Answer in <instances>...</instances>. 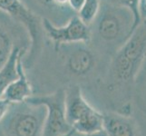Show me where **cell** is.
<instances>
[{
  "mask_svg": "<svg viewBox=\"0 0 146 136\" xmlns=\"http://www.w3.org/2000/svg\"><path fill=\"white\" fill-rule=\"evenodd\" d=\"M101 53L90 43H70L53 45L46 41L41 56L36 64L54 70V75L69 85L94 78L98 74ZM80 86V85H79Z\"/></svg>",
  "mask_w": 146,
  "mask_h": 136,
  "instance_id": "6da1fadb",
  "label": "cell"
},
{
  "mask_svg": "<svg viewBox=\"0 0 146 136\" xmlns=\"http://www.w3.org/2000/svg\"><path fill=\"white\" fill-rule=\"evenodd\" d=\"M137 27L134 15L129 8L101 0L98 15L89 26V43L102 54L113 56Z\"/></svg>",
  "mask_w": 146,
  "mask_h": 136,
  "instance_id": "7a4b0ae2",
  "label": "cell"
},
{
  "mask_svg": "<svg viewBox=\"0 0 146 136\" xmlns=\"http://www.w3.org/2000/svg\"><path fill=\"white\" fill-rule=\"evenodd\" d=\"M146 57V21H142L108 65V87L133 82Z\"/></svg>",
  "mask_w": 146,
  "mask_h": 136,
  "instance_id": "3957f363",
  "label": "cell"
},
{
  "mask_svg": "<svg viewBox=\"0 0 146 136\" xmlns=\"http://www.w3.org/2000/svg\"><path fill=\"white\" fill-rule=\"evenodd\" d=\"M0 11L7 14L21 25L28 34L30 45L23 56V64L27 72L34 67L46 46L43 19L32 12L21 0H0Z\"/></svg>",
  "mask_w": 146,
  "mask_h": 136,
  "instance_id": "277c9868",
  "label": "cell"
},
{
  "mask_svg": "<svg viewBox=\"0 0 146 136\" xmlns=\"http://www.w3.org/2000/svg\"><path fill=\"white\" fill-rule=\"evenodd\" d=\"M46 117L43 104L27 101L12 103L6 116L0 122L4 136H42Z\"/></svg>",
  "mask_w": 146,
  "mask_h": 136,
  "instance_id": "5b68a950",
  "label": "cell"
},
{
  "mask_svg": "<svg viewBox=\"0 0 146 136\" xmlns=\"http://www.w3.org/2000/svg\"><path fill=\"white\" fill-rule=\"evenodd\" d=\"M65 90L64 108L67 123L79 133H94L104 129L102 113L84 96L79 85H69Z\"/></svg>",
  "mask_w": 146,
  "mask_h": 136,
  "instance_id": "8992f818",
  "label": "cell"
},
{
  "mask_svg": "<svg viewBox=\"0 0 146 136\" xmlns=\"http://www.w3.org/2000/svg\"><path fill=\"white\" fill-rule=\"evenodd\" d=\"M64 98L65 90L60 88L49 94H33L26 100L32 103L43 104L46 108L42 136H63L73 131L65 118Z\"/></svg>",
  "mask_w": 146,
  "mask_h": 136,
  "instance_id": "52a82bcc",
  "label": "cell"
},
{
  "mask_svg": "<svg viewBox=\"0 0 146 136\" xmlns=\"http://www.w3.org/2000/svg\"><path fill=\"white\" fill-rule=\"evenodd\" d=\"M30 38L21 25L0 11V70L7 64L15 47L27 48L28 51Z\"/></svg>",
  "mask_w": 146,
  "mask_h": 136,
  "instance_id": "ba28073f",
  "label": "cell"
},
{
  "mask_svg": "<svg viewBox=\"0 0 146 136\" xmlns=\"http://www.w3.org/2000/svg\"><path fill=\"white\" fill-rule=\"evenodd\" d=\"M43 27L46 41L53 45L70 43H89L91 39L90 27L77 16L73 17L62 27H56L48 20L43 19Z\"/></svg>",
  "mask_w": 146,
  "mask_h": 136,
  "instance_id": "9c48e42d",
  "label": "cell"
},
{
  "mask_svg": "<svg viewBox=\"0 0 146 136\" xmlns=\"http://www.w3.org/2000/svg\"><path fill=\"white\" fill-rule=\"evenodd\" d=\"M42 19H46L56 27H62L76 16L68 5V0H21Z\"/></svg>",
  "mask_w": 146,
  "mask_h": 136,
  "instance_id": "30bf717a",
  "label": "cell"
},
{
  "mask_svg": "<svg viewBox=\"0 0 146 136\" xmlns=\"http://www.w3.org/2000/svg\"><path fill=\"white\" fill-rule=\"evenodd\" d=\"M27 50H23L19 54L17 60V77L5 90L3 97L10 103H21L34 94V90L27 76V70L23 64V56Z\"/></svg>",
  "mask_w": 146,
  "mask_h": 136,
  "instance_id": "8fae6325",
  "label": "cell"
},
{
  "mask_svg": "<svg viewBox=\"0 0 146 136\" xmlns=\"http://www.w3.org/2000/svg\"><path fill=\"white\" fill-rule=\"evenodd\" d=\"M104 130L108 136H138L137 126L133 119L123 113H104Z\"/></svg>",
  "mask_w": 146,
  "mask_h": 136,
  "instance_id": "7c38bea8",
  "label": "cell"
},
{
  "mask_svg": "<svg viewBox=\"0 0 146 136\" xmlns=\"http://www.w3.org/2000/svg\"><path fill=\"white\" fill-rule=\"evenodd\" d=\"M23 50H27V48H23L20 46L15 47L13 53L10 55L8 61L5 64V66L0 70V98L3 97L5 90L17 77V60L19 54Z\"/></svg>",
  "mask_w": 146,
  "mask_h": 136,
  "instance_id": "4fadbf2b",
  "label": "cell"
},
{
  "mask_svg": "<svg viewBox=\"0 0 146 136\" xmlns=\"http://www.w3.org/2000/svg\"><path fill=\"white\" fill-rule=\"evenodd\" d=\"M100 7L101 0H86L77 16L84 24L90 26L98 15Z\"/></svg>",
  "mask_w": 146,
  "mask_h": 136,
  "instance_id": "5bb4252c",
  "label": "cell"
},
{
  "mask_svg": "<svg viewBox=\"0 0 146 136\" xmlns=\"http://www.w3.org/2000/svg\"><path fill=\"white\" fill-rule=\"evenodd\" d=\"M103 1H106L112 4L119 5V6H123L129 8L132 11L135 17V20H136V24L139 26L141 23V19L138 15V10H137V4L138 0H103Z\"/></svg>",
  "mask_w": 146,
  "mask_h": 136,
  "instance_id": "9a60e30c",
  "label": "cell"
},
{
  "mask_svg": "<svg viewBox=\"0 0 146 136\" xmlns=\"http://www.w3.org/2000/svg\"><path fill=\"white\" fill-rule=\"evenodd\" d=\"M11 103H10L9 101L5 99L4 97L0 98V122H1V121L4 119V117L6 116V114H7Z\"/></svg>",
  "mask_w": 146,
  "mask_h": 136,
  "instance_id": "2e32d148",
  "label": "cell"
},
{
  "mask_svg": "<svg viewBox=\"0 0 146 136\" xmlns=\"http://www.w3.org/2000/svg\"><path fill=\"white\" fill-rule=\"evenodd\" d=\"M86 0H68V5L71 9L75 13L78 14L84 7V5Z\"/></svg>",
  "mask_w": 146,
  "mask_h": 136,
  "instance_id": "e0dca14e",
  "label": "cell"
},
{
  "mask_svg": "<svg viewBox=\"0 0 146 136\" xmlns=\"http://www.w3.org/2000/svg\"><path fill=\"white\" fill-rule=\"evenodd\" d=\"M137 10L141 22L146 21V0H138Z\"/></svg>",
  "mask_w": 146,
  "mask_h": 136,
  "instance_id": "ac0fdd59",
  "label": "cell"
},
{
  "mask_svg": "<svg viewBox=\"0 0 146 136\" xmlns=\"http://www.w3.org/2000/svg\"><path fill=\"white\" fill-rule=\"evenodd\" d=\"M69 136H108V135L105 133V131L103 129L94 133H79L73 130Z\"/></svg>",
  "mask_w": 146,
  "mask_h": 136,
  "instance_id": "d6986e66",
  "label": "cell"
},
{
  "mask_svg": "<svg viewBox=\"0 0 146 136\" xmlns=\"http://www.w3.org/2000/svg\"><path fill=\"white\" fill-rule=\"evenodd\" d=\"M70 133H71V132H70V133H68L67 134H64V135H63V136H69V135H70Z\"/></svg>",
  "mask_w": 146,
  "mask_h": 136,
  "instance_id": "ffe728a7",
  "label": "cell"
},
{
  "mask_svg": "<svg viewBox=\"0 0 146 136\" xmlns=\"http://www.w3.org/2000/svg\"><path fill=\"white\" fill-rule=\"evenodd\" d=\"M0 136H4L3 133H2V132H1V129H0Z\"/></svg>",
  "mask_w": 146,
  "mask_h": 136,
  "instance_id": "44dd1931",
  "label": "cell"
}]
</instances>
